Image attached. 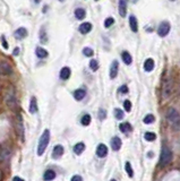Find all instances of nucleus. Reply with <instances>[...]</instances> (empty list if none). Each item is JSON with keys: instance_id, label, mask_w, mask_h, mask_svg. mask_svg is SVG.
Segmentation results:
<instances>
[{"instance_id": "22", "label": "nucleus", "mask_w": 180, "mask_h": 181, "mask_svg": "<svg viewBox=\"0 0 180 181\" xmlns=\"http://www.w3.org/2000/svg\"><path fill=\"white\" fill-rule=\"evenodd\" d=\"M85 149V144L84 143H77L75 146H74V153L77 154V155H80Z\"/></svg>"}, {"instance_id": "40", "label": "nucleus", "mask_w": 180, "mask_h": 181, "mask_svg": "<svg viewBox=\"0 0 180 181\" xmlns=\"http://www.w3.org/2000/svg\"><path fill=\"white\" fill-rule=\"evenodd\" d=\"M13 181H25V180H24V179H22V178H19V177H14Z\"/></svg>"}, {"instance_id": "9", "label": "nucleus", "mask_w": 180, "mask_h": 181, "mask_svg": "<svg viewBox=\"0 0 180 181\" xmlns=\"http://www.w3.org/2000/svg\"><path fill=\"white\" fill-rule=\"evenodd\" d=\"M107 154H108V147L104 144H100L96 148V155L99 157H105Z\"/></svg>"}, {"instance_id": "39", "label": "nucleus", "mask_w": 180, "mask_h": 181, "mask_svg": "<svg viewBox=\"0 0 180 181\" xmlns=\"http://www.w3.org/2000/svg\"><path fill=\"white\" fill-rule=\"evenodd\" d=\"M70 181H83V179H82L80 175H74V177L70 179Z\"/></svg>"}, {"instance_id": "4", "label": "nucleus", "mask_w": 180, "mask_h": 181, "mask_svg": "<svg viewBox=\"0 0 180 181\" xmlns=\"http://www.w3.org/2000/svg\"><path fill=\"white\" fill-rule=\"evenodd\" d=\"M170 28H171L170 23H169V22H167V20H164V22H162V23L159 25V28H157V34L160 35L161 37H164V36H167V35L169 34Z\"/></svg>"}, {"instance_id": "19", "label": "nucleus", "mask_w": 180, "mask_h": 181, "mask_svg": "<svg viewBox=\"0 0 180 181\" xmlns=\"http://www.w3.org/2000/svg\"><path fill=\"white\" fill-rule=\"evenodd\" d=\"M6 101H7V104H8L10 108H16L17 102H16V97H15L14 93H13V94H10V93H9V94L7 95Z\"/></svg>"}, {"instance_id": "47", "label": "nucleus", "mask_w": 180, "mask_h": 181, "mask_svg": "<svg viewBox=\"0 0 180 181\" xmlns=\"http://www.w3.org/2000/svg\"><path fill=\"white\" fill-rule=\"evenodd\" d=\"M95 1H99V0H95Z\"/></svg>"}, {"instance_id": "36", "label": "nucleus", "mask_w": 180, "mask_h": 181, "mask_svg": "<svg viewBox=\"0 0 180 181\" xmlns=\"http://www.w3.org/2000/svg\"><path fill=\"white\" fill-rule=\"evenodd\" d=\"M105 117H107V112H105V110L100 109V110H99V119H100V120H104Z\"/></svg>"}, {"instance_id": "6", "label": "nucleus", "mask_w": 180, "mask_h": 181, "mask_svg": "<svg viewBox=\"0 0 180 181\" xmlns=\"http://www.w3.org/2000/svg\"><path fill=\"white\" fill-rule=\"evenodd\" d=\"M13 74V68L7 61L0 62V75H11Z\"/></svg>"}, {"instance_id": "33", "label": "nucleus", "mask_w": 180, "mask_h": 181, "mask_svg": "<svg viewBox=\"0 0 180 181\" xmlns=\"http://www.w3.org/2000/svg\"><path fill=\"white\" fill-rule=\"evenodd\" d=\"M83 53H84V56H86V57H92V56L94 54V51H93L91 48H84Z\"/></svg>"}, {"instance_id": "41", "label": "nucleus", "mask_w": 180, "mask_h": 181, "mask_svg": "<svg viewBox=\"0 0 180 181\" xmlns=\"http://www.w3.org/2000/svg\"><path fill=\"white\" fill-rule=\"evenodd\" d=\"M18 52H19V49H18V48H16V49L14 50V56H17Z\"/></svg>"}, {"instance_id": "11", "label": "nucleus", "mask_w": 180, "mask_h": 181, "mask_svg": "<svg viewBox=\"0 0 180 181\" xmlns=\"http://www.w3.org/2000/svg\"><path fill=\"white\" fill-rule=\"evenodd\" d=\"M119 14L125 17L127 14V0H119Z\"/></svg>"}, {"instance_id": "13", "label": "nucleus", "mask_w": 180, "mask_h": 181, "mask_svg": "<svg viewBox=\"0 0 180 181\" xmlns=\"http://www.w3.org/2000/svg\"><path fill=\"white\" fill-rule=\"evenodd\" d=\"M79 32L82 33V34H87L88 32H91L92 31V24L91 23H83V24H80L79 25Z\"/></svg>"}, {"instance_id": "12", "label": "nucleus", "mask_w": 180, "mask_h": 181, "mask_svg": "<svg viewBox=\"0 0 180 181\" xmlns=\"http://www.w3.org/2000/svg\"><path fill=\"white\" fill-rule=\"evenodd\" d=\"M28 111H30V113H32V114H34V113L37 112V102H36V97H35V96H33V97L31 99V101H30Z\"/></svg>"}, {"instance_id": "23", "label": "nucleus", "mask_w": 180, "mask_h": 181, "mask_svg": "<svg viewBox=\"0 0 180 181\" xmlns=\"http://www.w3.org/2000/svg\"><path fill=\"white\" fill-rule=\"evenodd\" d=\"M121 58H122V60H124V62H125L126 65H130L131 61H133V58H131L130 53L127 51H124L121 53Z\"/></svg>"}, {"instance_id": "2", "label": "nucleus", "mask_w": 180, "mask_h": 181, "mask_svg": "<svg viewBox=\"0 0 180 181\" xmlns=\"http://www.w3.org/2000/svg\"><path fill=\"white\" fill-rule=\"evenodd\" d=\"M167 118L169 123L171 125V127L174 130H179L180 129V114L177 110L174 109H169V111L167 113Z\"/></svg>"}, {"instance_id": "26", "label": "nucleus", "mask_w": 180, "mask_h": 181, "mask_svg": "<svg viewBox=\"0 0 180 181\" xmlns=\"http://www.w3.org/2000/svg\"><path fill=\"white\" fill-rule=\"evenodd\" d=\"M40 41H41V43H43V44H47V42H48V36H47V33H45L44 27H42L41 31H40Z\"/></svg>"}, {"instance_id": "42", "label": "nucleus", "mask_w": 180, "mask_h": 181, "mask_svg": "<svg viewBox=\"0 0 180 181\" xmlns=\"http://www.w3.org/2000/svg\"><path fill=\"white\" fill-rule=\"evenodd\" d=\"M147 156H148V157H152V156H153V153H152V152H150V153L147 154Z\"/></svg>"}, {"instance_id": "38", "label": "nucleus", "mask_w": 180, "mask_h": 181, "mask_svg": "<svg viewBox=\"0 0 180 181\" xmlns=\"http://www.w3.org/2000/svg\"><path fill=\"white\" fill-rule=\"evenodd\" d=\"M119 92L120 93H122V94L128 93V87H127V85H122V86L119 88Z\"/></svg>"}, {"instance_id": "20", "label": "nucleus", "mask_w": 180, "mask_h": 181, "mask_svg": "<svg viewBox=\"0 0 180 181\" xmlns=\"http://www.w3.org/2000/svg\"><path fill=\"white\" fill-rule=\"evenodd\" d=\"M70 77V68L69 67H64L60 70V78L62 80H67Z\"/></svg>"}, {"instance_id": "45", "label": "nucleus", "mask_w": 180, "mask_h": 181, "mask_svg": "<svg viewBox=\"0 0 180 181\" xmlns=\"http://www.w3.org/2000/svg\"><path fill=\"white\" fill-rule=\"evenodd\" d=\"M59 1H61V2H62V1H65V0H59Z\"/></svg>"}, {"instance_id": "35", "label": "nucleus", "mask_w": 180, "mask_h": 181, "mask_svg": "<svg viewBox=\"0 0 180 181\" xmlns=\"http://www.w3.org/2000/svg\"><path fill=\"white\" fill-rule=\"evenodd\" d=\"M124 108H125V110H126L127 112H129V111L131 110V103H130V101L126 100V101L124 102Z\"/></svg>"}, {"instance_id": "31", "label": "nucleus", "mask_w": 180, "mask_h": 181, "mask_svg": "<svg viewBox=\"0 0 180 181\" xmlns=\"http://www.w3.org/2000/svg\"><path fill=\"white\" fill-rule=\"evenodd\" d=\"M90 68L92 69L93 71H96V70L99 69V62H97L96 60H94V59L91 60L90 61Z\"/></svg>"}, {"instance_id": "24", "label": "nucleus", "mask_w": 180, "mask_h": 181, "mask_svg": "<svg viewBox=\"0 0 180 181\" xmlns=\"http://www.w3.org/2000/svg\"><path fill=\"white\" fill-rule=\"evenodd\" d=\"M35 52H36V56H37L39 58H41V59L48 57V51H47L45 49H43V48H36Z\"/></svg>"}, {"instance_id": "10", "label": "nucleus", "mask_w": 180, "mask_h": 181, "mask_svg": "<svg viewBox=\"0 0 180 181\" xmlns=\"http://www.w3.org/2000/svg\"><path fill=\"white\" fill-rule=\"evenodd\" d=\"M118 68H119V63L118 61H113L111 63V68H110V78H116L118 75Z\"/></svg>"}, {"instance_id": "25", "label": "nucleus", "mask_w": 180, "mask_h": 181, "mask_svg": "<svg viewBox=\"0 0 180 181\" xmlns=\"http://www.w3.org/2000/svg\"><path fill=\"white\" fill-rule=\"evenodd\" d=\"M86 15V11L83 8H77L75 10V16L77 19H84Z\"/></svg>"}, {"instance_id": "21", "label": "nucleus", "mask_w": 180, "mask_h": 181, "mask_svg": "<svg viewBox=\"0 0 180 181\" xmlns=\"http://www.w3.org/2000/svg\"><path fill=\"white\" fill-rule=\"evenodd\" d=\"M119 129L121 132L126 134V132H130L133 130V127H131V125L129 122H124V123H121L119 126Z\"/></svg>"}, {"instance_id": "3", "label": "nucleus", "mask_w": 180, "mask_h": 181, "mask_svg": "<svg viewBox=\"0 0 180 181\" xmlns=\"http://www.w3.org/2000/svg\"><path fill=\"white\" fill-rule=\"evenodd\" d=\"M172 161V153L171 151L168 148L167 146L162 147V151H161V156H160V164L162 166H165L170 163Z\"/></svg>"}, {"instance_id": "8", "label": "nucleus", "mask_w": 180, "mask_h": 181, "mask_svg": "<svg viewBox=\"0 0 180 181\" xmlns=\"http://www.w3.org/2000/svg\"><path fill=\"white\" fill-rule=\"evenodd\" d=\"M14 35H15V37L17 40H22V39H24V37L27 36V30H26L25 27H19V28H17L15 31Z\"/></svg>"}, {"instance_id": "1", "label": "nucleus", "mask_w": 180, "mask_h": 181, "mask_svg": "<svg viewBox=\"0 0 180 181\" xmlns=\"http://www.w3.org/2000/svg\"><path fill=\"white\" fill-rule=\"evenodd\" d=\"M49 142H50V130L49 129H45L43 131L42 136L40 137V140H39V145H37V155L39 156H42L43 153L45 152L47 147L49 145Z\"/></svg>"}, {"instance_id": "28", "label": "nucleus", "mask_w": 180, "mask_h": 181, "mask_svg": "<svg viewBox=\"0 0 180 181\" xmlns=\"http://www.w3.org/2000/svg\"><path fill=\"white\" fill-rule=\"evenodd\" d=\"M144 138H145L147 142H153L156 139V135H155L154 132H146L145 135H144Z\"/></svg>"}, {"instance_id": "29", "label": "nucleus", "mask_w": 180, "mask_h": 181, "mask_svg": "<svg viewBox=\"0 0 180 181\" xmlns=\"http://www.w3.org/2000/svg\"><path fill=\"white\" fill-rule=\"evenodd\" d=\"M114 117L118 119V120H121V119H124V111L122 110H120V109H114Z\"/></svg>"}, {"instance_id": "27", "label": "nucleus", "mask_w": 180, "mask_h": 181, "mask_svg": "<svg viewBox=\"0 0 180 181\" xmlns=\"http://www.w3.org/2000/svg\"><path fill=\"white\" fill-rule=\"evenodd\" d=\"M80 123L83 126H88L91 123V116L90 114H84L82 117V120H80Z\"/></svg>"}, {"instance_id": "17", "label": "nucleus", "mask_w": 180, "mask_h": 181, "mask_svg": "<svg viewBox=\"0 0 180 181\" xmlns=\"http://www.w3.org/2000/svg\"><path fill=\"white\" fill-rule=\"evenodd\" d=\"M85 95H86V91L85 89H83V88H78V89H76V91L74 92V97H75V100H77V101L83 100V99L85 97Z\"/></svg>"}, {"instance_id": "15", "label": "nucleus", "mask_w": 180, "mask_h": 181, "mask_svg": "<svg viewBox=\"0 0 180 181\" xmlns=\"http://www.w3.org/2000/svg\"><path fill=\"white\" fill-rule=\"evenodd\" d=\"M129 25H130V30L133 31V32H137L138 31V24H137V19L136 17L134 16V15H131L130 17H129Z\"/></svg>"}, {"instance_id": "34", "label": "nucleus", "mask_w": 180, "mask_h": 181, "mask_svg": "<svg viewBox=\"0 0 180 181\" xmlns=\"http://www.w3.org/2000/svg\"><path fill=\"white\" fill-rule=\"evenodd\" d=\"M113 23H114V19H113L112 17H109V18H107V19L104 20V26H105L107 28H109V27H110Z\"/></svg>"}, {"instance_id": "48", "label": "nucleus", "mask_w": 180, "mask_h": 181, "mask_svg": "<svg viewBox=\"0 0 180 181\" xmlns=\"http://www.w3.org/2000/svg\"><path fill=\"white\" fill-rule=\"evenodd\" d=\"M171 1H174V0H171Z\"/></svg>"}, {"instance_id": "32", "label": "nucleus", "mask_w": 180, "mask_h": 181, "mask_svg": "<svg viewBox=\"0 0 180 181\" xmlns=\"http://www.w3.org/2000/svg\"><path fill=\"white\" fill-rule=\"evenodd\" d=\"M125 169H126V171H127V173H128L129 177H130V178H133V175H134V171H133V169H131V166H130V163H129V162H126Z\"/></svg>"}, {"instance_id": "5", "label": "nucleus", "mask_w": 180, "mask_h": 181, "mask_svg": "<svg viewBox=\"0 0 180 181\" xmlns=\"http://www.w3.org/2000/svg\"><path fill=\"white\" fill-rule=\"evenodd\" d=\"M16 130L18 136L22 138V140H24V126H23V118L20 114H17L16 118Z\"/></svg>"}, {"instance_id": "37", "label": "nucleus", "mask_w": 180, "mask_h": 181, "mask_svg": "<svg viewBox=\"0 0 180 181\" xmlns=\"http://www.w3.org/2000/svg\"><path fill=\"white\" fill-rule=\"evenodd\" d=\"M1 42H2V46H4V49L7 50V49H8V43H7V41H6V36H5V35L1 36Z\"/></svg>"}, {"instance_id": "46", "label": "nucleus", "mask_w": 180, "mask_h": 181, "mask_svg": "<svg viewBox=\"0 0 180 181\" xmlns=\"http://www.w3.org/2000/svg\"><path fill=\"white\" fill-rule=\"evenodd\" d=\"M111 181H117V180H114V179H112V180Z\"/></svg>"}, {"instance_id": "7", "label": "nucleus", "mask_w": 180, "mask_h": 181, "mask_svg": "<svg viewBox=\"0 0 180 181\" xmlns=\"http://www.w3.org/2000/svg\"><path fill=\"white\" fill-rule=\"evenodd\" d=\"M62 155H64V147L61 146V145L54 146L53 151H52V157L54 160H57V158H60Z\"/></svg>"}, {"instance_id": "44", "label": "nucleus", "mask_w": 180, "mask_h": 181, "mask_svg": "<svg viewBox=\"0 0 180 181\" xmlns=\"http://www.w3.org/2000/svg\"><path fill=\"white\" fill-rule=\"evenodd\" d=\"M35 2H36V4H39V2H40V1H41V0H34Z\"/></svg>"}, {"instance_id": "16", "label": "nucleus", "mask_w": 180, "mask_h": 181, "mask_svg": "<svg viewBox=\"0 0 180 181\" xmlns=\"http://www.w3.org/2000/svg\"><path fill=\"white\" fill-rule=\"evenodd\" d=\"M56 178V172L53 170H47L43 174V180L44 181H52Z\"/></svg>"}, {"instance_id": "30", "label": "nucleus", "mask_w": 180, "mask_h": 181, "mask_svg": "<svg viewBox=\"0 0 180 181\" xmlns=\"http://www.w3.org/2000/svg\"><path fill=\"white\" fill-rule=\"evenodd\" d=\"M155 118L153 114H147V116H145V118H144V123H146V125H150V123H152V122H154Z\"/></svg>"}, {"instance_id": "43", "label": "nucleus", "mask_w": 180, "mask_h": 181, "mask_svg": "<svg viewBox=\"0 0 180 181\" xmlns=\"http://www.w3.org/2000/svg\"><path fill=\"white\" fill-rule=\"evenodd\" d=\"M2 179V172H1V170H0V181Z\"/></svg>"}, {"instance_id": "18", "label": "nucleus", "mask_w": 180, "mask_h": 181, "mask_svg": "<svg viewBox=\"0 0 180 181\" xmlns=\"http://www.w3.org/2000/svg\"><path fill=\"white\" fill-rule=\"evenodd\" d=\"M153 69H154V60L151 59V58L146 59V61L144 62V70L147 71V73H150V71H152Z\"/></svg>"}, {"instance_id": "14", "label": "nucleus", "mask_w": 180, "mask_h": 181, "mask_svg": "<svg viewBox=\"0 0 180 181\" xmlns=\"http://www.w3.org/2000/svg\"><path fill=\"white\" fill-rule=\"evenodd\" d=\"M121 139L119 137H113L111 139V147L113 151H119L120 148H121Z\"/></svg>"}]
</instances>
